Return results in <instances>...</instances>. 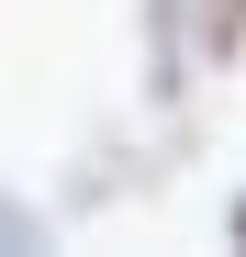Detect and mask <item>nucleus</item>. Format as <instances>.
<instances>
[{"label":"nucleus","instance_id":"obj_1","mask_svg":"<svg viewBox=\"0 0 246 257\" xmlns=\"http://www.w3.org/2000/svg\"><path fill=\"white\" fill-rule=\"evenodd\" d=\"M190 67H201V45H190V0H146V90L179 101Z\"/></svg>","mask_w":246,"mask_h":257},{"label":"nucleus","instance_id":"obj_2","mask_svg":"<svg viewBox=\"0 0 246 257\" xmlns=\"http://www.w3.org/2000/svg\"><path fill=\"white\" fill-rule=\"evenodd\" d=\"M190 34H201V67H235L246 56V0H201Z\"/></svg>","mask_w":246,"mask_h":257},{"label":"nucleus","instance_id":"obj_3","mask_svg":"<svg viewBox=\"0 0 246 257\" xmlns=\"http://www.w3.org/2000/svg\"><path fill=\"white\" fill-rule=\"evenodd\" d=\"M0 246H45V212H23V201H0Z\"/></svg>","mask_w":246,"mask_h":257},{"label":"nucleus","instance_id":"obj_4","mask_svg":"<svg viewBox=\"0 0 246 257\" xmlns=\"http://www.w3.org/2000/svg\"><path fill=\"white\" fill-rule=\"evenodd\" d=\"M224 235H235V246H246V190H235V224H224Z\"/></svg>","mask_w":246,"mask_h":257}]
</instances>
